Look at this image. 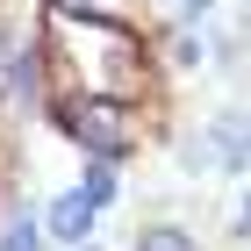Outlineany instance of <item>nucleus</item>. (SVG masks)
Listing matches in <instances>:
<instances>
[{"instance_id":"nucleus-1","label":"nucleus","mask_w":251,"mask_h":251,"mask_svg":"<svg viewBox=\"0 0 251 251\" xmlns=\"http://www.w3.org/2000/svg\"><path fill=\"white\" fill-rule=\"evenodd\" d=\"M65 129H72L94 158H122L129 151V108H122V100H100V94L65 100Z\"/></svg>"},{"instance_id":"nucleus-2","label":"nucleus","mask_w":251,"mask_h":251,"mask_svg":"<svg viewBox=\"0 0 251 251\" xmlns=\"http://www.w3.org/2000/svg\"><path fill=\"white\" fill-rule=\"evenodd\" d=\"M86 223H94V208H86L79 194H65L58 208H50V230H58L65 244H86Z\"/></svg>"},{"instance_id":"nucleus-3","label":"nucleus","mask_w":251,"mask_h":251,"mask_svg":"<svg viewBox=\"0 0 251 251\" xmlns=\"http://www.w3.org/2000/svg\"><path fill=\"white\" fill-rule=\"evenodd\" d=\"M136 251H194V237H187V230H173V223H158V230L136 237Z\"/></svg>"},{"instance_id":"nucleus-4","label":"nucleus","mask_w":251,"mask_h":251,"mask_svg":"<svg viewBox=\"0 0 251 251\" xmlns=\"http://www.w3.org/2000/svg\"><path fill=\"white\" fill-rule=\"evenodd\" d=\"M215 144H223V165H244V122H237V115L215 122Z\"/></svg>"},{"instance_id":"nucleus-5","label":"nucleus","mask_w":251,"mask_h":251,"mask_svg":"<svg viewBox=\"0 0 251 251\" xmlns=\"http://www.w3.org/2000/svg\"><path fill=\"white\" fill-rule=\"evenodd\" d=\"M43 237H36V223H29V215H15V223H7V237H0V251H36Z\"/></svg>"},{"instance_id":"nucleus-6","label":"nucleus","mask_w":251,"mask_h":251,"mask_svg":"<svg viewBox=\"0 0 251 251\" xmlns=\"http://www.w3.org/2000/svg\"><path fill=\"white\" fill-rule=\"evenodd\" d=\"M72 251H94V244H72Z\"/></svg>"}]
</instances>
